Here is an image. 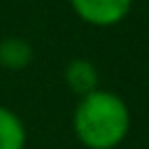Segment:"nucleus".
<instances>
[{"mask_svg": "<svg viewBox=\"0 0 149 149\" xmlns=\"http://www.w3.org/2000/svg\"><path fill=\"white\" fill-rule=\"evenodd\" d=\"M30 63H33V44L26 37L12 35L0 40V65L5 70L19 72L26 70Z\"/></svg>", "mask_w": 149, "mask_h": 149, "instance_id": "obj_4", "label": "nucleus"}, {"mask_svg": "<svg viewBox=\"0 0 149 149\" xmlns=\"http://www.w3.org/2000/svg\"><path fill=\"white\" fill-rule=\"evenodd\" d=\"M28 144V130L21 116L0 105V149H26Z\"/></svg>", "mask_w": 149, "mask_h": 149, "instance_id": "obj_5", "label": "nucleus"}, {"mask_svg": "<svg viewBox=\"0 0 149 149\" xmlns=\"http://www.w3.org/2000/svg\"><path fill=\"white\" fill-rule=\"evenodd\" d=\"M63 79H65L68 88L72 93H77L79 98L93 93L95 88H100L98 68L88 58H72V61H68V65L63 70Z\"/></svg>", "mask_w": 149, "mask_h": 149, "instance_id": "obj_3", "label": "nucleus"}, {"mask_svg": "<svg viewBox=\"0 0 149 149\" xmlns=\"http://www.w3.org/2000/svg\"><path fill=\"white\" fill-rule=\"evenodd\" d=\"M70 9L88 26L95 28H112L121 23L130 9L133 0H68Z\"/></svg>", "mask_w": 149, "mask_h": 149, "instance_id": "obj_2", "label": "nucleus"}, {"mask_svg": "<svg viewBox=\"0 0 149 149\" xmlns=\"http://www.w3.org/2000/svg\"><path fill=\"white\" fill-rule=\"evenodd\" d=\"M72 130L86 149H116L130 133V107L119 93L95 88L74 105Z\"/></svg>", "mask_w": 149, "mask_h": 149, "instance_id": "obj_1", "label": "nucleus"}]
</instances>
